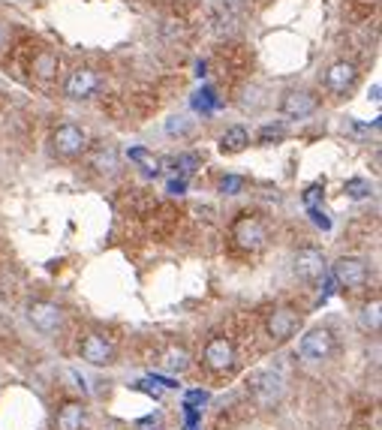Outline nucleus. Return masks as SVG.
Listing matches in <instances>:
<instances>
[{"label": "nucleus", "mask_w": 382, "mask_h": 430, "mask_svg": "<svg viewBox=\"0 0 382 430\" xmlns=\"http://www.w3.org/2000/svg\"><path fill=\"white\" fill-rule=\"evenodd\" d=\"M193 106H196L199 111H211V106H214V90H211V87H202L199 94L193 97Z\"/></svg>", "instance_id": "5701e85b"}, {"label": "nucleus", "mask_w": 382, "mask_h": 430, "mask_svg": "<svg viewBox=\"0 0 382 430\" xmlns=\"http://www.w3.org/2000/svg\"><path fill=\"white\" fill-rule=\"evenodd\" d=\"M82 358L94 367H106L115 361V346L106 334H87L82 340Z\"/></svg>", "instance_id": "9b49d317"}, {"label": "nucleus", "mask_w": 382, "mask_h": 430, "mask_svg": "<svg viewBox=\"0 0 382 430\" xmlns=\"http://www.w3.org/2000/svg\"><path fill=\"white\" fill-rule=\"evenodd\" d=\"M139 427H160V415H148V418H142Z\"/></svg>", "instance_id": "473e14b6"}, {"label": "nucleus", "mask_w": 382, "mask_h": 430, "mask_svg": "<svg viewBox=\"0 0 382 430\" xmlns=\"http://www.w3.org/2000/svg\"><path fill=\"white\" fill-rule=\"evenodd\" d=\"M307 211H310V217H313V223H316V226H319V229H322V232H328V229H331V220H328V214H325L322 208H307Z\"/></svg>", "instance_id": "cd10ccee"}, {"label": "nucleus", "mask_w": 382, "mask_h": 430, "mask_svg": "<svg viewBox=\"0 0 382 430\" xmlns=\"http://www.w3.org/2000/svg\"><path fill=\"white\" fill-rule=\"evenodd\" d=\"M51 148L61 156H78L87 148V133L82 127H75V123H61L51 135Z\"/></svg>", "instance_id": "423d86ee"}, {"label": "nucleus", "mask_w": 382, "mask_h": 430, "mask_svg": "<svg viewBox=\"0 0 382 430\" xmlns=\"http://www.w3.org/2000/svg\"><path fill=\"white\" fill-rule=\"evenodd\" d=\"M331 349H334V337H331L328 328H313V331H307L304 337H301L298 355L304 361H310V364H322V361L331 355Z\"/></svg>", "instance_id": "20e7f679"}, {"label": "nucleus", "mask_w": 382, "mask_h": 430, "mask_svg": "<svg viewBox=\"0 0 382 430\" xmlns=\"http://www.w3.org/2000/svg\"><path fill=\"white\" fill-rule=\"evenodd\" d=\"M127 156L142 168L144 175H156V172H160V156H154L148 148H130Z\"/></svg>", "instance_id": "a211bd4d"}, {"label": "nucleus", "mask_w": 382, "mask_h": 430, "mask_svg": "<svg viewBox=\"0 0 382 430\" xmlns=\"http://www.w3.org/2000/svg\"><path fill=\"white\" fill-rule=\"evenodd\" d=\"M268 334L274 337V340H289L292 334L298 331V325H301V316L292 310V307H277L268 313Z\"/></svg>", "instance_id": "f8f14e48"}, {"label": "nucleus", "mask_w": 382, "mask_h": 430, "mask_svg": "<svg viewBox=\"0 0 382 430\" xmlns=\"http://www.w3.org/2000/svg\"><path fill=\"white\" fill-rule=\"evenodd\" d=\"M166 367L172 370V373H184L187 367H190V355H187V349H181V346H172L166 352Z\"/></svg>", "instance_id": "6ab92c4d"}, {"label": "nucleus", "mask_w": 382, "mask_h": 430, "mask_svg": "<svg viewBox=\"0 0 382 430\" xmlns=\"http://www.w3.org/2000/svg\"><path fill=\"white\" fill-rule=\"evenodd\" d=\"M325 196V187L322 184H313V187H307L304 190V205L307 208H319V199Z\"/></svg>", "instance_id": "b1692460"}, {"label": "nucleus", "mask_w": 382, "mask_h": 430, "mask_svg": "<svg viewBox=\"0 0 382 430\" xmlns=\"http://www.w3.org/2000/svg\"><path fill=\"white\" fill-rule=\"evenodd\" d=\"M208 400V394L205 391H190L187 394V406H193V403H205Z\"/></svg>", "instance_id": "7c9ffc66"}, {"label": "nucleus", "mask_w": 382, "mask_h": 430, "mask_svg": "<svg viewBox=\"0 0 382 430\" xmlns=\"http://www.w3.org/2000/svg\"><path fill=\"white\" fill-rule=\"evenodd\" d=\"M316 109H319V99L310 90H286L283 99H280V111L289 121H307Z\"/></svg>", "instance_id": "39448f33"}, {"label": "nucleus", "mask_w": 382, "mask_h": 430, "mask_svg": "<svg viewBox=\"0 0 382 430\" xmlns=\"http://www.w3.org/2000/svg\"><path fill=\"white\" fill-rule=\"evenodd\" d=\"M355 78H358L355 63H350V61H337V63L328 66V73H325V87H328L331 94H346V90L355 85Z\"/></svg>", "instance_id": "ddd939ff"}, {"label": "nucleus", "mask_w": 382, "mask_h": 430, "mask_svg": "<svg viewBox=\"0 0 382 430\" xmlns=\"http://www.w3.org/2000/svg\"><path fill=\"white\" fill-rule=\"evenodd\" d=\"M172 166H178L184 172V178L187 175H193L196 172V166H199V156H193V154H187V156H178V160H172Z\"/></svg>", "instance_id": "393cba45"}, {"label": "nucleus", "mask_w": 382, "mask_h": 430, "mask_svg": "<svg viewBox=\"0 0 382 430\" xmlns=\"http://www.w3.org/2000/svg\"><path fill=\"white\" fill-rule=\"evenodd\" d=\"M217 190H220L223 196H238L241 190H244V178L241 175H223L220 184H217Z\"/></svg>", "instance_id": "412c9836"}, {"label": "nucleus", "mask_w": 382, "mask_h": 430, "mask_svg": "<svg viewBox=\"0 0 382 430\" xmlns=\"http://www.w3.org/2000/svg\"><path fill=\"white\" fill-rule=\"evenodd\" d=\"M202 361H205V367L214 370V373L232 370L235 367V346H232V340L229 337H223V334H214L205 343V349H202Z\"/></svg>", "instance_id": "7ed1b4c3"}, {"label": "nucleus", "mask_w": 382, "mask_h": 430, "mask_svg": "<svg viewBox=\"0 0 382 430\" xmlns=\"http://www.w3.org/2000/svg\"><path fill=\"white\" fill-rule=\"evenodd\" d=\"M166 193L168 196H184L187 193V178H172L166 184Z\"/></svg>", "instance_id": "c85d7f7f"}, {"label": "nucleus", "mask_w": 382, "mask_h": 430, "mask_svg": "<svg viewBox=\"0 0 382 430\" xmlns=\"http://www.w3.org/2000/svg\"><path fill=\"white\" fill-rule=\"evenodd\" d=\"M247 145H250V133H247L244 127H229L220 135V151L223 154H241Z\"/></svg>", "instance_id": "4468645a"}, {"label": "nucleus", "mask_w": 382, "mask_h": 430, "mask_svg": "<svg viewBox=\"0 0 382 430\" xmlns=\"http://www.w3.org/2000/svg\"><path fill=\"white\" fill-rule=\"evenodd\" d=\"M283 127H280V123H277V127H274V123H268V127H262V133H259V142L262 145H274V142H280V139H283Z\"/></svg>", "instance_id": "4be33fe9"}, {"label": "nucleus", "mask_w": 382, "mask_h": 430, "mask_svg": "<svg viewBox=\"0 0 382 430\" xmlns=\"http://www.w3.org/2000/svg\"><path fill=\"white\" fill-rule=\"evenodd\" d=\"M148 382H154V386H163V388H178L172 379H163V376H151Z\"/></svg>", "instance_id": "2f4dec72"}, {"label": "nucleus", "mask_w": 382, "mask_h": 430, "mask_svg": "<svg viewBox=\"0 0 382 430\" xmlns=\"http://www.w3.org/2000/svg\"><path fill=\"white\" fill-rule=\"evenodd\" d=\"M362 325L364 328H379V304H370V307H364V316H362Z\"/></svg>", "instance_id": "a878e982"}, {"label": "nucleus", "mask_w": 382, "mask_h": 430, "mask_svg": "<svg viewBox=\"0 0 382 430\" xmlns=\"http://www.w3.org/2000/svg\"><path fill=\"white\" fill-rule=\"evenodd\" d=\"M295 274L307 283H316L328 274V262H325V256L319 250H313V247H304V250L295 253Z\"/></svg>", "instance_id": "9d476101"}, {"label": "nucleus", "mask_w": 382, "mask_h": 430, "mask_svg": "<svg viewBox=\"0 0 382 430\" xmlns=\"http://www.w3.org/2000/svg\"><path fill=\"white\" fill-rule=\"evenodd\" d=\"M166 133H168V135H184V133H187V118H168Z\"/></svg>", "instance_id": "c756f323"}, {"label": "nucleus", "mask_w": 382, "mask_h": 430, "mask_svg": "<svg viewBox=\"0 0 382 430\" xmlns=\"http://www.w3.org/2000/svg\"><path fill=\"white\" fill-rule=\"evenodd\" d=\"M247 388H250V398L259 406H274L283 398V376L274 370H253L247 376Z\"/></svg>", "instance_id": "f257e3e1"}, {"label": "nucleus", "mask_w": 382, "mask_h": 430, "mask_svg": "<svg viewBox=\"0 0 382 430\" xmlns=\"http://www.w3.org/2000/svg\"><path fill=\"white\" fill-rule=\"evenodd\" d=\"M27 319H30V325L37 328V331L54 334L61 328V322H63V313H61L58 304H51V301H33L27 307Z\"/></svg>", "instance_id": "6e6552de"}, {"label": "nucleus", "mask_w": 382, "mask_h": 430, "mask_svg": "<svg viewBox=\"0 0 382 430\" xmlns=\"http://www.w3.org/2000/svg\"><path fill=\"white\" fill-rule=\"evenodd\" d=\"M334 280H337V286H343V289H362L364 283H367V265L362 262V259H355V256H343V259H337L334 262Z\"/></svg>", "instance_id": "0eeeda50"}, {"label": "nucleus", "mask_w": 382, "mask_h": 430, "mask_svg": "<svg viewBox=\"0 0 382 430\" xmlns=\"http://www.w3.org/2000/svg\"><path fill=\"white\" fill-rule=\"evenodd\" d=\"M250 4V0H217V6H220V13H229V16H235V13H241V9Z\"/></svg>", "instance_id": "bb28decb"}, {"label": "nucleus", "mask_w": 382, "mask_h": 430, "mask_svg": "<svg viewBox=\"0 0 382 430\" xmlns=\"http://www.w3.org/2000/svg\"><path fill=\"white\" fill-rule=\"evenodd\" d=\"M91 168H97L99 175H111L118 168V154H115V148H97L94 154H91Z\"/></svg>", "instance_id": "f3484780"}, {"label": "nucleus", "mask_w": 382, "mask_h": 430, "mask_svg": "<svg viewBox=\"0 0 382 430\" xmlns=\"http://www.w3.org/2000/svg\"><path fill=\"white\" fill-rule=\"evenodd\" d=\"M97 87H99L97 70H91V66H78V70H73L70 78H66L63 94L70 99H87V97L97 94Z\"/></svg>", "instance_id": "1a4fd4ad"}, {"label": "nucleus", "mask_w": 382, "mask_h": 430, "mask_svg": "<svg viewBox=\"0 0 382 430\" xmlns=\"http://www.w3.org/2000/svg\"><path fill=\"white\" fill-rule=\"evenodd\" d=\"M343 193L350 199H367L370 193H374V187H370V180H364V178H350L343 184Z\"/></svg>", "instance_id": "aec40b11"}, {"label": "nucleus", "mask_w": 382, "mask_h": 430, "mask_svg": "<svg viewBox=\"0 0 382 430\" xmlns=\"http://www.w3.org/2000/svg\"><path fill=\"white\" fill-rule=\"evenodd\" d=\"M30 73L39 75V78H54L58 75V54L51 51H37L30 61Z\"/></svg>", "instance_id": "dca6fc26"}, {"label": "nucleus", "mask_w": 382, "mask_h": 430, "mask_svg": "<svg viewBox=\"0 0 382 430\" xmlns=\"http://www.w3.org/2000/svg\"><path fill=\"white\" fill-rule=\"evenodd\" d=\"M58 430H82L85 427V406L82 403H66L58 412Z\"/></svg>", "instance_id": "2eb2a0df"}, {"label": "nucleus", "mask_w": 382, "mask_h": 430, "mask_svg": "<svg viewBox=\"0 0 382 430\" xmlns=\"http://www.w3.org/2000/svg\"><path fill=\"white\" fill-rule=\"evenodd\" d=\"M232 238H235V244L241 247V250H262L265 241H268V232H265V226L259 217H253V214H241L238 220H235L232 226Z\"/></svg>", "instance_id": "f03ea898"}]
</instances>
